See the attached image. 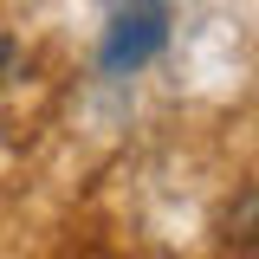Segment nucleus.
<instances>
[{
	"label": "nucleus",
	"mask_w": 259,
	"mask_h": 259,
	"mask_svg": "<svg viewBox=\"0 0 259 259\" xmlns=\"http://www.w3.org/2000/svg\"><path fill=\"white\" fill-rule=\"evenodd\" d=\"M162 39H168V7L162 0H123L110 20V39H104V65L136 71L149 52H162Z\"/></svg>",
	"instance_id": "1"
},
{
	"label": "nucleus",
	"mask_w": 259,
	"mask_h": 259,
	"mask_svg": "<svg viewBox=\"0 0 259 259\" xmlns=\"http://www.w3.org/2000/svg\"><path fill=\"white\" fill-rule=\"evenodd\" d=\"M233 246H259V201H246V214L233 221Z\"/></svg>",
	"instance_id": "2"
}]
</instances>
